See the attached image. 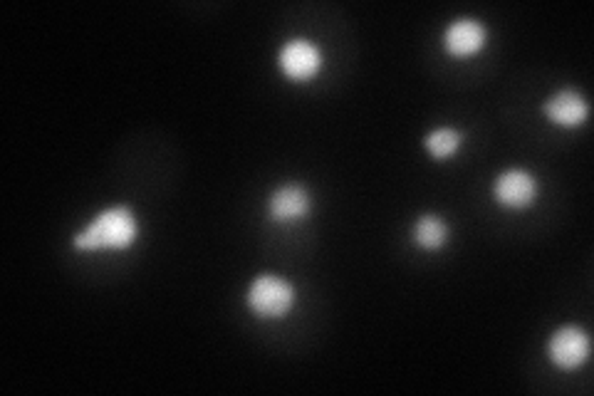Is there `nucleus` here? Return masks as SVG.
<instances>
[{
	"instance_id": "9",
	"label": "nucleus",
	"mask_w": 594,
	"mask_h": 396,
	"mask_svg": "<svg viewBox=\"0 0 594 396\" xmlns=\"http://www.w3.org/2000/svg\"><path fill=\"white\" fill-rule=\"evenodd\" d=\"M446 223L439 216H421L414 226V238L421 248L436 250L446 243Z\"/></svg>"
},
{
	"instance_id": "6",
	"label": "nucleus",
	"mask_w": 594,
	"mask_h": 396,
	"mask_svg": "<svg viewBox=\"0 0 594 396\" xmlns=\"http://www.w3.org/2000/svg\"><path fill=\"white\" fill-rule=\"evenodd\" d=\"M545 114L552 122L562 124V127H577V124H582L587 119L590 107H587V102L582 99L580 92L565 90L547 99Z\"/></svg>"
},
{
	"instance_id": "4",
	"label": "nucleus",
	"mask_w": 594,
	"mask_h": 396,
	"mask_svg": "<svg viewBox=\"0 0 594 396\" xmlns=\"http://www.w3.org/2000/svg\"><path fill=\"white\" fill-rule=\"evenodd\" d=\"M280 67L293 80H310L320 70V50L307 40H290L280 50Z\"/></svg>"
},
{
	"instance_id": "8",
	"label": "nucleus",
	"mask_w": 594,
	"mask_h": 396,
	"mask_svg": "<svg viewBox=\"0 0 594 396\" xmlns=\"http://www.w3.org/2000/svg\"><path fill=\"white\" fill-rule=\"evenodd\" d=\"M483 43H486V30H483V25L476 23V20H456V23L446 30V48L456 57L476 55V52L483 48Z\"/></svg>"
},
{
	"instance_id": "2",
	"label": "nucleus",
	"mask_w": 594,
	"mask_h": 396,
	"mask_svg": "<svg viewBox=\"0 0 594 396\" xmlns=\"http://www.w3.org/2000/svg\"><path fill=\"white\" fill-rule=\"evenodd\" d=\"M295 293L290 283H285L278 275H260L253 280L248 290V305L263 320L283 317L293 307Z\"/></svg>"
},
{
	"instance_id": "5",
	"label": "nucleus",
	"mask_w": 594,
	"mask_h": 396,
	"mask_svg": "<svg viewBox=\"0 0 594 396\" xmlns=\"http://www.w3.org/2000/svg\"><path fill=\"white\" fill-rule=\"evenodd\" d=\"M495 198L508 208H523L528 203H533L535 194H538V184L530 174L525 171H505L503 176H498L495 181Z\"/></svg>"
},
{
	"instance_id": "7",
	"label": "nucleus",
	"mask_w": 594,
	"mask_h": 396,
	"mask_svg": "<svg viewBox=\"0 0 594 396\" xmlns=\"http://www.w3.org/2000/svg\"><path fill=\"white\" fill-rule=\"evenodd\" d=\"M310 211V196L302 186L297 184H285L270 196V216L280 223L297 221L305 213Z\"/></svg>"
},
{
	"instance_id": "10",
	"label": "nucleus",
	"mask_w": 594,
	"mask_h": 396,
	"mask_svg": "<svg viewBox=\"0 0 594 396\" xmlns=\"http://www.w3.org/2000/svg\"><path fill=\"white\" fill-rule=\"evenodd\" d=\"M458 144H461V134L453 132V129H436V132H431L429 137H426V149L431 151L434 159H446V156H451L453 151L458 149Z\"/></svg>"
},
{
	"instance_id": "3",
	"label": "nucleus",
	"mask_w": 594,
	"mask_h": 396,
	"mask_svg": "<svg viewBox=\"0 0 594 396\" xmlns=\"http://www.w3.org/2000/svg\"><path fill=\"white\" fill-rule=\"evenodd\" d=\"M550 357L560 369H577L590 357V337L580 327H562L552 335Z\"/></svg>"
},
{
	"instance_id": "1",
	"label": "nucleus",
	"mask_w": 594,
	"mask_h": 396,
	"mask_svg": "<svg viewBox=\"0 0 594 396\" xmlns=\"http://www.w3.org/2000/svg\"><path fill=\"white\" fill-rule=\"evenodd\" d=\"M139 236L137 216L127 206H114L95 216V221L75 236L77 250L129 248Z\"/></svg>"
}]
</instances>
